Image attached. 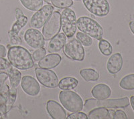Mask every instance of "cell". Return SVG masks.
<instances>
[{
    "label": "cell",
    "instance_id": "6",
    "mask_svg": "<svg viewBox=\"0 0 134 119\" xmlns=\"http://www.w3.org/2000/svg\"><path fill=\"white\" fill-rule=\"evenodd\" d=\"M61 29L60 14L58 11H54L51 16L43 26L42 35L44 40L48 41L59 34Z\"/></svg>",
    "mask_w": 134,
    "mask_h": 119
},
{
    "label": "cell",
    "instance_id": "37",
    "mask_svg": "<svg viewBox=\"0 0 134 119\" xmlns=\"http://www.w3.org/2000/svg\"><path fill=\"white\" fill-rule=\"evenodd\" d=\"M130 103H131V107H132V109L134 111V96H131V98H130Z\"/></svg>",
    "mask_w": 134,
    "mask_h": 119
},
{
    "label": "cell",
    "instance_id": "11",
    "mask_svg": "<svg viewBox=\"0 0 134 119\" xmlns=\"http://www.w3.org/2000/svg\"><path fill=\"white\" fill-rule=\"evenodd\" d=\"M24 40L30 47L38 49L44 47L45 40L40 31L35 28H30L26 30L24 34Z\"/></svg>",
    "mask_w": 134,
    "mask_h": 119
},
{
    "label": "cell",
    "instance_id": "33",
    "mask_svg": "<svg viewBox=\"0 0 134 119\" xmlns=\"http://www.w3.org/2000/svg\"><path fill=\"white\" fill-rule=\"evenodd\" d=\"M8 78V73L5 72H1L0 73V89L3 87V86L5 84V82Z\"/></svg>",
    "mask_w": 134,
    "mask_h": 119
},
{
    "label": "cell",
    "instance_id": "38",
    "mask_svg": "<svg viewBox=\"0 0 134 119\" xmlns=\"http://www.w3.org/2000/svg\"><path fill=\"white\" fill-rule=\"evenodd\" d=\"M43 2H46V3H52V0H43Z\"/></svg>",
    "mask_w": 134,
    "mask_h": 119
},
{
    "label": "cell",
    "instance_id": "8",
    "mask_svg": "<svg viewBox=\"0 0 134 119\" xmlns=\"http://www.w3.org/2000/svg\"><path fill=\"white\" fill-rule=\"evenodd\" d=\"M35 73L37 80L42 85L49 88L58 87L59 80L54 71L42 68H36Z\"/></svg>",
    "mask_w": 134,
    "mask_h": 119
},
{
    "label": "cell",
    "instance_id": "25",
    "mask_svg": "<svg viewBox=\"0 0 134 119\" xmlns=\"http://www.w3.org/2000/svg\"><path fill=\"white\" fill-rule=\"evenodd\" d=\"M99 48L103 55L108 56L113 52V47L107 40L100 39L99 42Z\"/></svg>",
    "mask_w": 134,
    "mask_h": 119
},
{
    "label": "cell",
    "instance_id": "23",
    "mask_svg": "<svg viewBox=\"0 0 134 119\" xmlns=\"http://www.w3.org/2000/svg\"><path fill=\"white\" fill-rule=\"evenodd\" d=\"M24 7L32 11H37L43 6V0H20Z\"/></svg>",
    "mask_w": 134,
    "mask_h": 119
},
{
    "label": "cell",
    "instance_id": "14",
    "mask_svg": "<svg viewBox=\"0 0 134 119\" xmlns=\"http://www.w3.org/2000/svg\"><path fill=\"white\" fill-rule=\"evenodd\" d=\"M46 110L52 118H66V113L65 110L57 101L52 100L48 101L46 104Z\"/></svg>",
    "mask_w": 134,
    "mask_h": 119
},
{
    "label": "cell",
    "instance_id": "18",
    "mask_svg": "<svg viewBox=\"0 0 134 119\" xmlns=\"http://www.w3.org/2000/svg\"><path fill=\"white\" fill-rule=\"evenodd\" d=\"M91 94L95 99L102 100L109 98L111 95V90L107 84H99L93 88Z\"/></svg>",
    "mask_w": 134,
    "mask_h": 119
},
{
    "label": "cell",
    "instance_id": "9",
    "mask_svg": "<svg viewBox=\"0 0 134 119\" xmlns=\"http://www.w3.org/2000/svg\"><path fill=\"white\" fill-rule=\"evenodd\" d=\"M87 10L97 17H105L109 13L110 5L107 0H82Z\"/></svg>",
    "mask_w": 134,
    "mask_h": 119
},
{
    "label": "cell",
    "instance_id": "32",
    "mask_svg": "<svg viewBox=\"0 0 134 119\" xmlns=\"http://www.w3.org/2000/svg\"><path fill=\"white\" fill-rule=\"evenodd\" d=\"M9 62L2 57H0V70H6L9 66Z\"/></svg>",
    "mask_w": 134,
    "mask_h": 119
},
{
    "label": "cell",
    "instance_id": "21",
    "mask_svg": "<svg viewBox=\"0 0 134 119\" xmlns=\"http://www.w3.org/2000/svg\"><path fill=\"white\" fill-rule=\"evenodd\" d=\"M88 118L105 119L109 118V110L105 107H97L89 111Z\"/></svg>",
    "mask_w": 134,
    "mask_h": 119
},
{
    "label": "cell",
    "instance_id": "36",
    "mask_svg": "<svg viewBox=\"0 0 134 119\" xmlns=\"http://www.w3.org/2000/svg\"><path fill=\"white\" fill-rule=\"evenodd\" d=\"M130 30L131 31V32L134 34V21H130Z\"/></svg>",
    "mask_w": 134,
    "mask_h": 119
},
{
    "label": "cell",
    "instance_id": "35",
    "mask_svg": "<svg viewBox=\"0 0 134 119\" xmlns=\"http://www.w3.org/2000/svg\"><path fill=\"white\" fill-rule=\"evenodd\" d=\"M115 112V111L113 110H109V118H114Z\"/></svg>",
    "mask_w": 134,
    "mask_h": 119
},
{
    "label": "cell",
    "instance_id": "31",
    "mask_svg": "<svg viewBox=\"0 0 134 119\" xmlns=\"http://www.w3.org/2000/svg\"><path fill=\"white\" fill-rule=\"evenodd\" d=\"M115 119H127V116L125 113V112L121 110H118L115 111L114 115Z\"/></svg>",
    "mask_w": 134,
    "mask_h": 119
},
{
    "label": "cell",
    "instance_id": "29",
    "mask_svg": "<svg viewBox=\"0 0 134 119\" xmlns=\"http://www.w3.org/2000/svg\"><path fill=\"white\" fill-rule=\"evenodd\" d=\"M46 53V50L43 47H40V48H38V50L35 51V52L33 53V59L35 60V61H39L41 59H42Z\"/></svg>",
    "mask_w": 134,
    "mask_h": 119
},
{
    "label": "cell",
    "instance_id": "13",
    "mask_svg": "<svg viewBox=\"0 0 134 119\" xmlns=\"http://www.w3.org/2000/svg\"><path fill=\"white\" fill-rule=\"evenodd\" d=\"M130 100L127 97L117 99H105L102 100L95 99L94 104L97 107H105L107 109H119V108H125L130 105Z\"/></svg>",
    "mask_w": 134,
    "mask_h": 119
},
{
    "label": "cell",
    "instance_id": "19",
    "mask_svg": "<svg viewBox=\"0 0 134 119\" xmlns=\"http://www.w3.org/2000/svg\"><path fill=\"white\" fill-rule=\"evenodd\" d=\"M8 74V77L10 81L11 87L17 88L19 85L21 79V74L17 68H14V66L12 64H9L8 68L5 70Z\"/></svg>",
    "mask_w": 134,
    "mask_h": 119
},
{
    "label": "cell",
    "instance_id": "7",
    "mask_svg": "<svg viewBox=\"0 0 134 119\" xmlns=\"http://www.w3.org/2000/svg\"><path fill=\"white\" fill-rule=\"evenodd\" d=\"M63 50L66 57L75 61H83L85 57L83 46L76 39H72L68 41L64 45Z\"/></svg>",
    "mask_w": 134,
    "mask_h": 119
},
{
    "label": "cell",
    "instance_id": "26",
    "mask_svg": "<svg viewBox=\"0 0 134 119\" xmlns=\"http://www.w3.org/2000/svg\"><path fill=\"white\" fill-rule=\"evenodd\" d=\"M17 98V89L16 88L11 87L9 88V94H8V99L6 101V111L7 113L12 109L14 102Z\"/></svg>",
    "mask_w": 134,
    "mask_h": 119
},
{
    "label": "cell",
    "instance_id": "15",
    "mask_svg": "<svg viewBox=\"0 0 134 119\" xmlns=\"http://www.w3.org/2000/svg\"><path fill=\"white\" fill-rule=\"evenodd\" d=\"M66 43V36L64 33H59L50 40L48 45L49 53H57L64 47Z\"/></svg>",
    "mask_w": 134,
    "mask_h": 119
},
{
    "label": "cell",
    "instance_id": "17",
    "mask_svg": "<svg viewBox=\"0 0 134 119\" xmlns=\"http://www.w3.org/2000/svg\"><path fill=\"white\" fill-rule=\"evenodd\" d=\"M62 60V58L58 53H50L39 60L38 66L40 68L52 69L58 66Z\"/></svg>",
    "mask_w": 134,
    "mask_h": 119
},
{
    "label": "cell",
    "instance_id": "16",
    "mask_svg": "<svg viewBox=\"0 0 134 119\" xmlns=\"http://www.w3.org/2000/svg\"><path fill=\"white\" fill-rule=\"evenodd\" d=\"M123 64V57L120 53L117 52L111 55L109 58L107 64V69L110 74H115L121 70Z\"/></svg>",
    "mask_w": 134,
    "mask_h": 119
},
{
    "label": "cell",
    "instance_id": "30",
    "mask_svg": "<svg viewBox=\"0 0 134 119\" xmlns=\"http://www.w3.org/2000/svg\"><path fill=\"white\" fill-rule=\"evenodd\" d=\"M67 119H87L88 116L85 113L81 112V111L75 112L67 116Z\"/></svg>",
    "mask_w": 134,
    "mask_h": 119
},
{
    "label": "cell",
    "instance_id": "20",
    "mask_svg": "<svg viewBox=\"0 0 134 119\" xmlns=\"http://www.w3.org/2000/svg\"><path fill=\"white\" fill-rule=\"evenodd\" d=\"M79 84V81L73 77H65L60 80L58 88L61 90H72Z\"/></svg>",
    "mask_w": 134,
    "mask_h": 119
},
{
    "label": "cell",
    "instance_id": "22",
    "mask_svg": "<svg viewBox=\"0 0 134 119\" xmlns=\"http://www.w3.org/2000/svg\"><path fill=\"white\" fill-rule=\"evenodd\" d=\"M80 75L86 82H95L99 78V74L92 68L82 69L80 71Z\"/></svg>",
    "mask_w": 134,
    "mask_h": 119
},
{
    "label": "cell",
    "instance_id": "2",
    "mask_svg": "<svg viewBox=\"0 0 134 119\" xmlns=\"http://www.w3.org/2000/svg\"><path fill=\"white\" fill-rule=\"evenodd\" d=\"M76 27L81 32L87 34L91 38L100 40L103 35L102 27L93 19L82 16L76 20Z\"/></svg>",
    "mask_w": 134,
    "mask_h": 119
},
{
    "label": "cell",
    "instance_id": "34",
    "mask_svg": "<svg viewBox=\"0 0 134 119\" xmlns=\"http://www.w3.org/2000/svg\"><path fill=\"white\" fill-rule=\"evenodd\" d=\"M6 48L3 45H0V57L4 58L6 56Z\"/></svg>",
    "mask_w": 134,
    "mask_h": 119
},
{
    "label": "cell",
    "instance_id": "24",
    "mask_svg": "<svg viewBox=\"0 0 134 119\" xmlns=\"http://www.w3.org/2000/svg\"><path fill=\"white\" fill-rule=\"evenodd\" d=\"M119 86L124 90H134V74H130L124 76L121 80Z\"/></svg>",
    "mask_w": 134,
    "mask_h": 119
},
{
    "label": "cell",
    "instance_id": "28",
    "mask_svg": "<svg viewBox=\"0 0 134 119\" xmlns=\"http://www.w3.org/2000/svg\"><path fill=\"white\" fill-rule=\"evenodd\" d=\"M52 4L59 9L69 8L73 5L72 0H52Z\"/></svg>",
    "mask_w": 134,
    "mask_h": 119
},
{
    "label": "cell",
    "instance_id": "10",
    "mask_svg": "<svg viewBox=\"0 0 134 119\" xmlns=\"http://www.w3.org/2000/svg\"><path fill=\"white\" fill-rule=\"evenodd\" d=\"M54 7L50 4L42 6V8L32 15L30 21V26L35 29H40L47 22L52 14Z\"/></svg>",
    "mask_w": 134,
    "mask_h": 119
},
{
    "label": "cell",
    "instance_id": "40",
    "mask_svg": "<svg viewBox=\"0 0 134 119\" xmlns=\"http://www.w3.org/2000/svg\"><path fill=\"white\" fill-rule=\"evenodd\" d=\"M75 1H80V0H75Z\"/></svg>",
    "mask_w": 134,
    "mask_h": 119
},
{
    "label": "cell",
    "instance_id": "1",
    "mask_svg": "<svg viewBox=\"0 0 134 119\" xmlns=\"http://www.w3.org/2000/svg\"><path fill=\"white\" fill-rule=\"evenodd\" d=\"M8 58L14 68L21 70H27L34 67L33 58L26 48L20 46L9 47Z\"/></svg>",
    "mask_w": 134,
    "mask_h": 119
},
{
    "label": "cell",
    "instance_id": "12",
    "mask_svg": "<svg viewBox=\"0 0 134 119\" xmlns=\"http://www.w3.org/2000/svg\"><path fill=\"white\" fill-rule=\"evenodd\" d=\"M21 87L25 93L36 96L40 93V87L38 81L30 76H24L21 80Z\"/></svg>",
    "mask_w": 134,
    "mask_h": 119
},
{
    "label": "cell",
    "instance_id": "4",
    "mask_svg": "<svg viewBox=\"0 0 134 119\" xmlns=\"http://www.w3.org/2000/svg\"><path fill=\"white\" fill-rule=\"evenodd\" d=\"M61 28L68 38H72L76 31V16L75 12L70 8H65L60 14Z\"/></svg>",
    "mask_w": 134,
    "mask_h": 119
},
{
    "label": "cell",
    "instance_id": "39",
    "mask_svg": "<svg viewBox=\"0 0 134 119\" xmlns=\"http://www.w3.org/2000/svg\"><path fill=\"white\" fill-rule=\"evenodd\" d=\"M0 118H2V116H1V115H0Z\"/></svg>",
    "mask_w": 134,
    "mask_h": 119
},
{
    "label": "cell",
    "instance_id": "27",
    "mask_svg": "<svg viewBox=\"0 0 134 119\" xmlns=\"http://www.w3.org/2000/svg\"><path fill=\"white\" fill-rule=\"evenodd\" d=\"M76 37L77 40L82 44V46L85 47H89L93 44V40L87 34H84L82 32H77Z\"/></svg>",
    "mask_w": 134,
    "mask_h": 119
},
{
    "label": "cell",
    "instance_id": "5",
    "mask_svg": "<svg viewBox=\"0 0 134 119\" xmlns=\"http://www.w3.org/2000/svg\"><path fill=\"white\" fill-rule=\"evenodd\" d=\"M15 18L16 21L9 32V38L11 44L18 46L21 44V39L19 35V33L27 23V17L20 8H17L15 9Z\"/></svg>",
    "mask_w": 134,
    "mask_h": 119
},
{
    "label": "cell",
    "instance_id": "3",
    "mask_svg": "<svg viewBox=\"0 0 134 119\" xmlns=\"http://www.w3.org/2000/svg\"><path fill=\"white\" fill-rule=\"evenodd\" d=\"M59 100L68 111L75 112L83 109L84 103L81 96L70 90H63L59 94Z\"/></svg>",
    "mask_w": 134,
    "mask_h": 119
}]
</instances>
